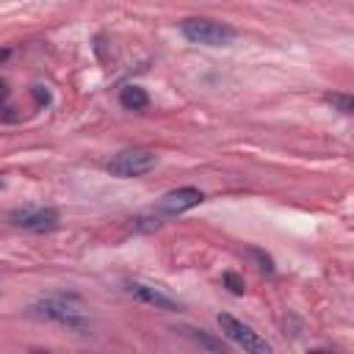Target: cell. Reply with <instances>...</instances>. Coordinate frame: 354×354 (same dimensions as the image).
Instances as JSON below:
<instances>
[{"label": "cell", "mask_w": 354, "mask_h": 354, "mask_svg": "<svg viewBox=\"0 0 354 354\" xmlns=\"http://www.w3.org/2000/svg\"><path fill=\"white\" fill-rule=\"evenodd\" d=\"M183 36L194 44H205V47H227L235 39V30L218 19H207V17H191L180 25Z\"/></svg>", "instance_id": "obj_1"}, {"label": "cell", "mask_w": 354, "mask_h": 354, "mask_svg": "<svg viewBox=\"0 0 354 354\" xmlns=\"http://www.w3.org/2000/svg\"><path fill=\"white\" fill-rule=\"evenodd\" d=\"M218 326H221V335L230 337L238 348H243V354H274L271 343L254 332L249 324H243L241 318L230 315V313H218Z\"/></svg>", "instance_id": "obj_2"}, {"label": "cell", "mask_w": 354, "mask_h": 354, "mask_svg": "<svg viewBox=\"0 0 354 354\" xmlns=\"http://www.w3.org/2000/svg\"><path fill=\"white\" fill-rule=\"evenodd\" d=\"M158 166V155L152 149L144 147H133V149H122L108 160V171L113 177L130 180V177H141L147 171H152Z\"/></svg>", "instance_id": "obj_3"}, {"label": "cell", "mask_w": 354, "mask_h": 354, "mask_svg": "<svg viewBox=\"0 0 354 354\" xmlns=\"http://www.w3.org/2000/svg\"><path fill=\"white\" fill-rule=\"evenodd\" d=\"M30 315L36 318H47V321H55L61 326H69V329H86V315L80 310H75L72 304L61 301V299H41V301H33Z\"/></svg>", "instance_id": "obj_4"}, {"label": "cell", "mask_w": 354, "mask_h": 354, "mask_svg": "<svg viewBox=\"0 0 354 354\" xmlns=\"http://www.w3.org/2000/svg\"><path fill=\"white\" fill-rule=\"evenodd\" d=\"M8 221L14 227L30 230V232H50L58 227V210H53V207H17L8 213Z\"/></svg>", "instance_id": "obj_5"}, {"label": "cell", "mask_w": 354, "mask_h": 354, "mask_svg": "<svg viewBox=\"0 0 354 354\" xmlns=\"http://www.w3.org/2000/svg\"><path fill=\"white\" fill-rule=\"evenodd\" d=\"M202 199H205V194H202L199 188H194V185H183V188L169 191V194L160 199V205H158V207H160L163 213H169V216H180V213H185V210L196 207Z\"/></svg>", "instance_id": "obj_6"}, {"label": "cell", "mask_w": 354, "mask_h": 354, "mask_svg": "<svg viewBox=\"0 0 354 354\" xmlns=\"http://www.w3.org/2000/svg\"><path fill=\"white\" fill-rule=\"evenodd\" d=\"M127 293L136 296L138 301L155 307V310H166V313H177V310H180V301H174V299L166 296L160 288L147 285V282H127Z\"/></svg>", "instance_id": "obj_7"}, {"label": "cell", "mask_w": 354, "mask_h": 354, "mask_svg": "<svg viewBox=\"0 0 354 354\" xmlns=\"http://www.w3.org/2000/svg\"><path fill=\"white\" fill-rule=\"evenodd\" d=\"M119 102H122V108H127V111H144V108L149 105V97H147V91H144L141 86H124V88L119 91Z\"/></svg>", "instance_id": "obj_8"}, {"label": "cell", "mask_w": 354, "mask_h": 354, "mask_svg": "<svg viewBox=\"0 0 354 354\" xmlns=\"http://www.w3.org/2000/svg\"><path fill=\"white\" fill-rule=\"evenodd\" d=\"M185 332H188V335H191V337H194L199 346H205L210 354H230V351L221 346V340H216V337H213V335H207L205 329H194V326H188Z\"/></svg>", "instance_id": "obj_9"}, {"label": "cell", "mask_w": 354, "mask_h": 354, "mask_svg": "<svg viewBox=\"0 0 354 354\" xmlns=\"http://www.w3.org/2000/svg\"><path fill=\"white\" fill-rule=\"evenodd\" d=\"M329 105H335L340 113H351V108H354V100L348 97V94H337V91H332V94H326L324 97Z\"/></svg>", "instance_id": "obj_10"}, {"label": "cell", "mask_w": 354, "mask_h": 354, "mask_svg": "<svg viewBox=\"0 0 354 354\" xmlns=\"http://www.w3.org/2000/svg\"><path fill=\"white\" fill-rule=\"evenodd\" d=\"M224 282H227V288H230L232 293H243V290H246V288H243V279L235 277V274H224Z\"/></svg>", "instance_id": "obj_11"}, {"label": "cell", "mask_w": 354, "mask_h": 354, "mask_svg": "<svg viewBox=\"0 0 354 354\" xmlns=\"http://www.w3.org/2000/svg\"><path fill=\"white\" fill-rule=\"evenodd\" d=\"M6 100H8V86L0 80V102H6Z\"/></svg>", "instance_id": "obj_12"}, {"label": "cell", "mask_w": 354, "mask_h": 354, "mask_svg": "<svg viewBox=\"0 0 354 354\" xmlns=\"http://www.w3.org/2000/svg\"><path fill=\"white\" fill-rule=\"evenodd\" d=\"M8 55H11V50H8V47H0V64L8 61Z\"/></svg>", "instance_id": "obj_13"}, {"label": "cell", "mask_w": 354, "mask_h": 354, "mask_svg": "<svg viewBox=\"0 0 354 354\" xmlns=\"http://www.w3.org/2000/svg\"><path fill=\"white\" fill-rule=\"evenodd\" d=\"M307 354H332V351H326V348H313V351H307Z\"/></svg>", "instance_id": "obj_14"}]
</instances>
